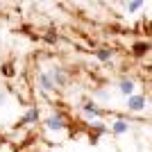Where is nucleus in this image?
Listing matches in <instances>:
<instances>
[{
    "mask_svg": "<svg viewBox=\"0 0 152 152\" xmlns=\"http://www.w3.org/2000/svg\"><path fill=\"white\" fill-rule=\"evenodd\" d=\"M127 107L132 109V111H141V109L145 107V98L143 95H129L127 98Z\"/></svg>",
    "mask_w": 152,
    "mask_h": 152,
    "instance_id": "obj_1",
    "label": "nucleus"
},
{
    "mask_svg": "<svg viewBox=\"0 0 152 152\" xmlns=\"http://www.w3.org/2000/svg\"><path fill=\"white\" fill-rule=\"evenodd\" d=\"M64 125H66V123H64V118L59 114H55V116L48 118V127H50V129H64Z\"/></svg>",
    "mask_w": 152,
    "mask_h": 152,
    "instance_id": "obj_2",
    "label": "nucleus"
},
{
    "mask_svg": "<svg viewBox=\"0 0 152 152\" xmlns=\"http://www.w3.org/2000/svg\"><path fill=\"white\" fill-rule=\"evenodd\" d=\"M121 91L125 95H132L134 93V82H132V80H123V82H121Z\"/></svg>",
    "mask_w": 152,
    "mask_h": 152,
    "instance_id": "obj_3",
    "label": "nucleus"
},
{
    "mask_svg": "<svg viewBox=\"0 0 152 152\" xmlns=\"http://www.w3.org/2000/svg\"><path fill=\"white\" fill-rule=\"evenodd\" d=\"M127 129H129V125H127L125 121H116L114 123V134H125Z\"/></svg>",
    "mask_w": 152,
    "mask_h": 152,
    "instance_id": "obj_4",
    "label": "nucleus"
},
{
    "mask_svg": "<svg viewBox=\"0 0 152 152\" xmlns=\"http://www.w3.org/2000/svg\"><path fill=\"white\" fill-rule=\"evenodd\" d=\"M37 118H39V111H37V109H30V111L25 114V118H23V121H25V123H34Z\"/></svg>",
    "mask_w": 152,
    "mask_h": 152,
    "instance_id": "obj_5",
    "label": "nucleus"
},
{
    "mask_svg": "<svg viewBox=\"0 0 152 152\" xmlns=\"http://www.w3.org/2000/svg\"><path fill=\"white\" fill-rule=\"evenodd\" d=\"M84 114H86V118H95V116H98V111H95L93 104H86V107H84Z\"/></svg>",
    "mask_w": 152,
    "mask_h": 152,
    "instance_id": "obj_6",
    "label": "nucleus"
},
{
    "mask_svg": "<svg viewBox=\"0 0 152 152\" xmlns=\"http://www.w3.org/2000/svg\"><path fill=\"white\" fill-rule=\"evenodd\" d=\"M141 7H143V0H132V2H129V7H127V9H129V12H139Z\"/></svg>",
    "mask_w": 152,
    "mask_h": 152,
    "instance_id": "obj_7",
    "label": "nucleus"
},
{
    "mask_svg": "<svg viewBox=\"0 0 152 152\" xmlns=\"http://www.w3.org/2000/svg\"><path fill=\"white\" fill-rule=\"evenodd\" d=\"M41 82H43V86H45V89H52V82L48 80V75H41Z\"/></svg>",
    "mask_w": 152,
    "mask_h": 152,
    "instance_id": "obj_8",
    "label": "nucleus"
},
{
    "mask_svg": "<svg viewBox=\"0 0 152 152\" xmlns=\"http://www.w3.org/2000/svg\"><path fill=\"white\" fill-rule=\"evenodd\" d=\"M98 57H100V59H107V57H109V52H104V50H100V52H98Z\"/></svg>",
    "mask_w": 152,
    "mask_h": 152,
    "instance_id": "obj_9",
    "label": "nucleus"
},
{
    "mask_svg": "<svg viewBox=\"0 0 152 152\" xmlns=\"http://www.w3.org/2000/svg\"><path fill=\"white\" fill-rule=\"evenodd\" d=\"M2 102H5V95H2V93H0V104H2Z\"/></svg>",
    "mask_w": 152,
    "mask_h": 152,
    "instance_id": "obj_10",
    "label": "nucleus"
}]
</instances>
